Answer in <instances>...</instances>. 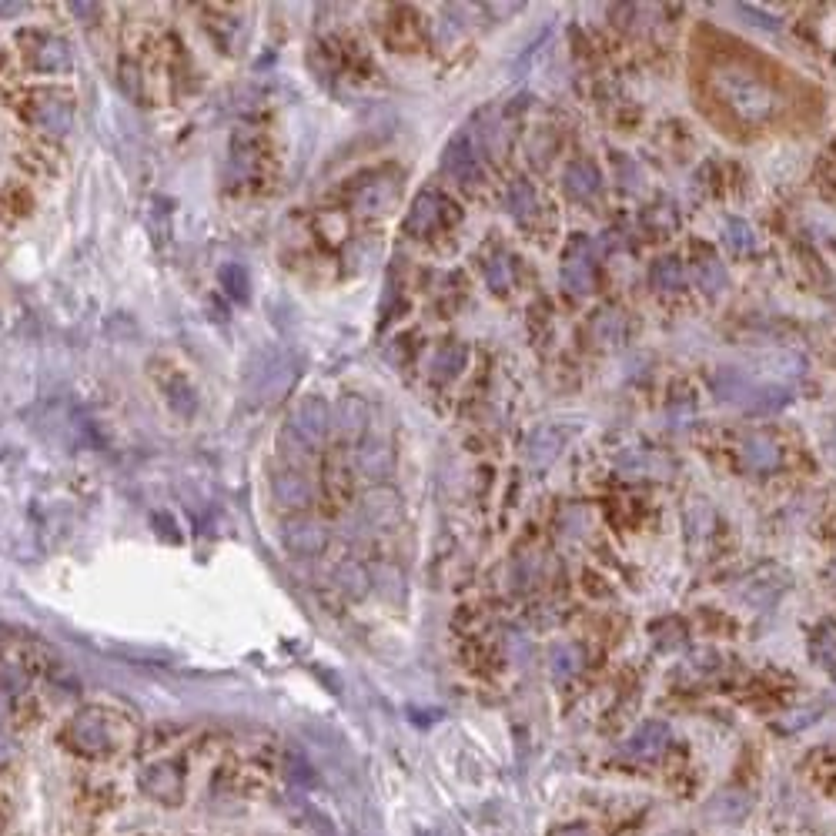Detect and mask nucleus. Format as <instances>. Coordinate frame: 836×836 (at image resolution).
Masks as SVG:
<instances>
[{"label":"nucleus","instance_id":"nucleus-14","mask_svg":"<svg viewBox=\"0 0 836 836\" xmlns=\"http://www.w3.org/2000/svg\"><path fill=\"white\" fill-rule=\"evenodd\" d=\"M562 184H566V194L576 201H589L596 198L602 188V174L592 161H572L566 174H562Z\"/></svg>","mask_w":836,"mask_h":836},{"label":"nucleus","instance_id":"nucleus-22","mask_svg":"<svg viewBox=\"0 0 836 836\" xmlns=\"http://www.w3.org/2000/svg\"><path fill=\"white\" fill-rule=\"evenodd\" d=\"M743 462L750 465L753 472H773L780 465V445H776L770 435H750L743 442Z\"/></svg>","mask_w":836,"mask_h":836},{"label":"nucleus","instance_id":"nucleus-20","mask_svg":"<svg viewBox=\"0 0 836 836\" xmlns=\"http://www.w3.org/2000/svg\"><path fill=\"white\" fill-rule=\"evenodd\" d=\"M810 659L826 673L836 676V622L833 619H823L813 626L810 633Z\"/></svg>","mask_w":836,"mask_h":836},{"label":"nucleus","instance_id":"nucleus-24","mask_svg":"<svg viewBox=\"0 0 836 836\" xmlns=\"http://www.w3.org/2000/svg\"><path fill=\"white\" fill-rule=\"evenodd\" d=\"M465 362H469V352H465V345H455V342L445 345L432 358V378H439V382H452V378L465 368Z\"/></svg>","mask_w":836,"mask_h":836},{"label":"nucleus","instance_id":"nucleus-36","mask_svg":"<svg viewBox=\"0 0 836 836\" xmlns=\"http://www.w3.org/2000/svg\"><path fill=\"white\" fill-rule=\"evenodd\" d=\"M549 836H596V833H592L589 823H559L552 826Z\"/></svg>","mask_w":836,"mask_h":836},{"label":"nucleus","instance_id":"nucleus-39","mask_svg":"<svg viewBox=\"0 0 836 836\" xmlns=\"http://www.w3.org/2000/svg\"><path fill=\"white\" fill-rule=\"evenodd\" d=\"M71 14L74 17H97V14H101V7H94V4H71Z\"/></svg>","mask_w":836,"mask_h":836},{"label":"nucleus","instance_id":"nucleus-41","mask_svg":"<svg viewBox=\"0 0 836 836\" xmlns=\"http://www.w3.org/2000/svg\"><path fill=\"white\" fill-rule=\"evenodd\" d=\"M425 836H445V833H425Z\"/></svg>","mask_w":836,"mask_h":836},{"label":"nucleus","instance_id":"nucleus-23","mask_svg":"<svg viewBox=\"0 0 836 836\" xmlns=\"http://www.w3.org/2000/svg\"><path fill=\"white\" fill-rule=\"evenodd\" d=\"M790 388H780V385H760V388H750V395H746L743 408L746 412H776V408L790 405Z\"/></svg>","mask_w":836,"mask_h":836},{"label":"nucleus","instance_id":"nucleus-32","mask_svg":"<svg viewBox=\"0 0 836 836\" xmlns=\"http://www.w3.org/2000/svg\"><path fill=\"white\" fill-rule=\"evenodd\" d=\"M485 281H489V288H495V291H505V288H509V281H512L509 261H505L502 255L492 258L489 265H485Z\"/></svg>","mask_w":836,"mask_h":836},{"label":"nucleus","instance_id":"nucleus-37","mask_svg":"<svg viewBox=\"0 0 836 836\" xmlns=\"http://www.w3.org/2000/svg\"><path fill=\"white\" fill-rule=\"evenodd\" d=\"M14 756H17V743L11 740V736L0 733V770H4V766H11Z\"/></svg>","mask_w":836,"mask_h":836},{"label":"nucleus","instance_id":"nucleus-9","mask_svg":"<svg viewBox=\"0 0 836 836\" xmlns=\"http://www.w3.org/2000/svg\"><path fill=\"white\" fill-rule=\"evenodd\" d=\"M141 790L158 803L178 806L184 796V770L174 760H158L141 770Z\"/></svg>","mask_w":836,"mask_h":836},{"label":"nucleus","instance_id":"nucleus-42","mask_svg":"<svg viewBox=\"0 0 836 836\" xmlns=\"http://www.w3.org/2000/svg\"><path fill=\"white\" fill-rule=\"evenodd\" d=\"M830 572H833V579H836V566H833V569H830Z\"/></svg>","mask_w":836,"mask_h":836},{"label":"nucleus","instance_id":"nucleus-4","mask_svg":"<svg viewBox=\"0 0 836 836\" xmlns=\"http://www.w3.org/2000/svg\"><path fill=\"white\" fill-rule=\"evenodd\" d=\"M64 743L71 746L74 753L81 756H104L111 753V723L108 716L101 713V709H81V713L71 716V723L64 729Z\"/></svg>","mask_w":836,"mask_h":836},{"label":"nucleus","instance_id":"nucleus-29","mask_svg":"<svg viewBox=\"0 0 836 836\" xmlns=\"http://www.w3.org/2000/svg\"><path fill=\"white\" fill-rule=\"evenodd\" d=\"M649 281H653V288H659V291H679L686 285V271L676 258H663V261H656L653 271H649Z\"/></svg>","mask_w":836,"mask_h":836},{"label":"nucleus","instance_id":"nucleus-28","mask_svg":"<svg viewBox=\"0 0 836 836\" xmlns=\"http://www.w3.org/2000/svg\"><path fill=\"white\" fill-rule=\"evenodd\" d=\"M723 245L733 251V255H750V251H756V245H760V241H756V231L746 225V221H740V218H733L729 221V225L723 228Z\"/></svg>","mask_w":836,"mask_h":836},{"label":"nucleus","instance_id":"nucleus-8","mask_svg":"<svg viewBox=\"0 0 836 836\" xmlns=\"http://www.w3.org/2000/svg\"><path fill=\"white\" fill-rule=\"evenodd\" d=\"M281 542L298 559L322 556L328 546V529L318 519H311V515H295V519H288L281 526Z\"/></svg>","mask_w":836,"mask_h":836},{"label":"nucleus","instance_id":"nucleus-25","mask_svg":"<svg viewBox=\"0 0 836 836\" xmlns=\"http://www.w3.org/2000/svg\"><path fill=\"white\" fill-rule=\"evenodd\" d=\"M335 586L342 589L345 596L362 599L368 586H372V576H368V569L362 562H342V566L335 569Z\"/></svg>","mask_w":836,"mask_h":836},{"label":"nucleus","instance_id":"nucleus-34","mask_svg":"<svg viewBox=\"0 0 836 836\" xmlns=\"http://www.w3.org/2000/svg\"><path fill=\"white\" fill-rule=\"evenodd\" d=\"M816 716H820V709H796V713H790L786 719H780V723H776V729H780V733H796V729L810 726Z\"/></svg>","mask_w":836,"mask_h":836},{"label":"nucleus","instance_id":"nucleus-2","mask_svg":"<svg viewBox=\"0 0 836 836\" xmlns=\"http://www.w3.org/2000/svg\"><path fill=\"white\" fill-rule=\"evenodd\" d=\"M328 429H332V405L322 395H305L285 418V429H281L278 442L288 455L305 459L325 442Z\"/></svg>","mask_w":836,"mask_h":836},{"label":"nucleus","instance_id":"nucleus-35","mask_svg":"<svg viewBox=\"0 0 836 836\" xmlns=\"http://www.w3.org/2000/svg\"><path fill=\"white\" fill-rule=\"evenodd\" d=\"M121 84H124V91H128L134 101H144V91H141V71H138V64L134 61H124L121 64Z\"/></svg>","mask_w":836,"mask_h":836},{"label":"nucleus","instance_id":"nucleus-16","mask_svg":"<svg viewBox=\"0 0 836 836\" xmlns=\"http://www.w3.org/2000/svg\"><path fill=\"white\" fill-rule=\"evenodd\" d=\"M562 285L579 298L592 291V265H589V255H586V245H582V241H576V248L569 251L566 261H562Z\"/></svg>","mask_w":836,"mask_h":836},{"label":"nucleus","instance_id":"nucleus-11","mask_svg":"<svg viewBox=\"0 0 836 836\" xmlns=\"http://www.w3.org/2000/svg\"><path fill=\"white\" fill-rule=\"evenodd\" d=\"M669 743H673L669 726L659 723V719H649V723H643L633 736H629L626 756L629 760H639V763H656L659 756L669 750Z\"/></svg>","mask_w":836,"mask_h":836},{"label":"nucleus","instance_id":"nucleus-3","mask_svg":"<svg viewBox=\"0 0 836 836\" xmlns=\"http://www.w3.org/2000/svg\"><path fill=\"white\" fill-rule=\"evenodd\" d=\"M295 378H298V358L288 352H278V348H268V352H261L248 365L245 395L251 405H275L291 392Z\"/></svg>","mask_w":836,"mask_h":836},{"label":"nucleus","instance_id":"nucleus-15","mask_svg":"<svg viewBox=\"0 0 836 836\" xmlns=\"http://www.w3.org/2000/svg\"><path fill=\"white\" fill-rule=\"evenodd\" d=\"M332 425H338V432H342L345 439H358V435H365V429H368V405H365V398L345 395L342 402L332 408Z\"/></svg>","mask_w":836,"mask_h":836},{"label":"nucleus","instance_id":"nucleus-5","mask_svg":"<svg viewBox=\"0 0 836 836\" xmlns=\"http://www.w3.org/2000/svg\"><path fill=\"white\" fill-rule=\"evenodd\" d=\"M24 118L31 121L37 131H47V134H67L74 128L71 101L57 91H31L27 94Z\"/></svg>","mask_w":836,"mask_h":836},{"label":"nucleus","instance_id":"nucleus-40","mask_svg":"<svg viewBox=\"0 0 836 836\" xmlns=\"http://www.w3.org/2000/svg\"><path fill=\"white\" fill-rule=\"evenodd\" d=\"M14 14H24V4H0V17H14Z\"/></svg>","mask_w":836,"mask_h":836},{"label":"nucleus","instance_id":"nucleus-10","mask_svg":"<svg viewBox=\"0 0 836 836\" xmlns=\"http://www.w3.org/2000/svg\"><path fill=\"white\" fill-rule=\"evenodd\" d=\"M449 211H455V208L439 191H422L412 201V211H408V218H405V231L418 238L432 235V231H439L445 221H449Z\"/></svg>","mask_w":836,"mask_h":836},{"label":"nucleus","instance_id":"nucleus-17","mask_svg":"<svg viewBox=\"0 0 836 836\" xmlns=\"http://www.w3.org/2000/svg\"><path fill=\"white\" fill-rule=\"evenodd\" d=\"M566 429H559V425H542V429L532 432V439L526 445L529 452V462L532 465H549L556 455L562 452V445H566Z\"/></svg>","mask_w":836,"mask_h":836},{"label":"nucleus","instance_id":"nucleus-33","mask_svg":"<svg viewBox=\"0 0 836 836\" xmlns=\"http://www.w3.org/2000/svg\"><path fill=\"white\" fill-rule=\"evenodd\" d=\"M736 11H740L746 21H753V27H763V31H780V17H773V14H766L763 7H750V4H740L736 7Z\"/></svg>","mask_w":836,"mask_h":836},{"label":"nucleus","instance_id":"nucleus-19","mask_svg":"<svg viewBox=\"0 0 836 836\" xmlns=\"http://www.w3.org/2000/svg\"><path fill=\"white\" fill-rule=\"evenodd\" d=\"M154 382L161 385V392L168 395V402L178 408L181 415H191L194 412L198 398H194V388L188 385V378H184L178 368H168V372H158V368H154Z\"/></svg>","mask_w":836,"mask_h":836},{"label":"nucleus","instance_id":"nucleus-18","mask_svg":"<svg viewBox=\"0 0 836 836\" xmlns=\"http://www.w3.org/2000/svg\"><path fill=\"white\" fill-rule=\"evenodd\" d=\"M362 512L375 529H392L402 509H398V495L392 489H372L365 495Z\"/></svg>","mask_w":836,"mask_h":836},{"label":"nucleus","instance_id":"nucleus-30","mask_svg":"<svg viewBox=\"0 0 836 836\" xmlns=\"http://www.w3.org/2000/svg\"><path fill=\"white\" fill-rule=\"evenodd\" d=\"M582 669V649L579 646H556L552 649V673H556L559 683H566Z\"/></svg>","mask_w":836,"mask_h":836},{"label":"nucleus","instance_id":"nucleus-1","mask_svg":"<svg viewBox=\"0 0 836 836\" xmlns=\"http://www.w3.org/2000/svg\"><path fill=\"white\" fill-rule=\"evenodd\" d=\"M713 91L719 94V101L746 124H763L780 114L783 97L780 91L763 81L760 74H753L750 67L740 64H723L713 71Z\"/></svg>","mask_w":836,"mask_h":836},{"label":"nucleus","instance_id":"nucleus-26","mask_svg":"<svg viewBox=\"0 0 836 836\" xmlns=\"http://www.w3.org/2000/svg\"><path fill=\"white\" fill-rule=\"evenodd\" d=\"M218 281H221V288L228 291V298H235V301H245L251 298V275H248V268L245 265H235V261H228V265H221L218 271Z\"/></svg>","mask_w":836,"mask_h":836},{"label":"nucleus","instance_id":"nucleus-21","mask_svg":"<svg viewBox=\"0 0 836 836\" xmlns=\"http://www.w3.org/2000/svg\"><path fill=\"white\" fill-rule=\"evenodd\" d=\"M358 469L368 479H385L392 472V445L382 439H365L362 449H358Z\"/></svg>","mask_w":836,"mask_h":836},{"label":"nucleus","instance_id":"nucleus-6","mask_svg":"<svg viewBox=\"0 0 836 836\" xmlns=\"http://www.w3.org/2000/svg\"><path fill=\"white\" fill-rule=\"evenodd\" d=\"M21 54L24 61L41 74H61L71 67V44L57 34H44V31H24L21 37Z\"/></svg>","mask_w":836,"mask_h":836},{"label":"nucleus","instance_id":"nucleus-31","mask_svg":"<svg viewBox=\"0 0 836 836\" xmlns=\"http://www.w3.org/2000/svg\"><path fill=\"white\" fill-rule=\"evenodd\" d=\"M696 281H699V288H703L706 295H719V291L729 285V275H726V268L719 265L716 258H706V261H699Z\"/></svg>","mask_w":836,"mask_h":836},{"label":"nucleus","instance_id":"nucleus-13","mask_svg":"<svg viewBox=\"0 0 836 836\" xmlns=\"http://www.w3.org/2000/svg\"><path fill=\"white\" fill-rule=\"evenodd\" d=\"M750 806H753V796L746 790H736V786H729V790H719L713 800L706 803V816L716 823H740L750 816Z\"/></svg>","mask_w":836,"mask_h":836},{"label":"nucleus","instance_id":"nucleus-12","mask_svg":"<svg viewBox=\"0 0 836 836\" xmlns=\"http://www.w3.org/2000/svg\"><path fill=\"white\" fill-rule=\"evenodd\" d=\"M271 495L285 509H305L311 502V485L298 469H278L271 475Z\"/></svg>","mask_w":836,"mask_h":836},{"label":"nucleus","instance_id":"nucleus-7","mask_svg":"<svg viewBox=\"0 0 836 836\" xmlns=\"http://www.w3.org/2000/svg\"><path fill=\"white\" fill-rule=\"evenodd\" d=\"M442 168L452 181H459L462 188H479L482 184V161H479V148H475L472 131L465 128L449 141V148L442 154Z\"/></svg>","mask_w":836,"mask_h":836},{"label":"nucleus","instance_id":"nucleus-27","mask_svg":"<svg viewBox=\"0 0 836 836\" xmlns=\"http://www.w3.org/2000/svg\"><path fill=\"white\" fill-rule=\"evenodd\" d=\"M505 208L515 221H529L536 215V194L526 181H512V188L505 191Z\"/></svg>","mask_w":836,"mask_h":836},{"label":"nucleus","instance_id":"nucleus-38","mask_svg":"<svg viewBox=\"0 0 836 836\" xmlns=\"http://www.w3.org/2000/svg\"><path fill=\"white\" fill-rule=\"evenodd\" d=\"M11 709H14V693L7 686H0V723L11 716Z\"/></svg>","mask_w":836,"mask_h":836}]
</instances>
